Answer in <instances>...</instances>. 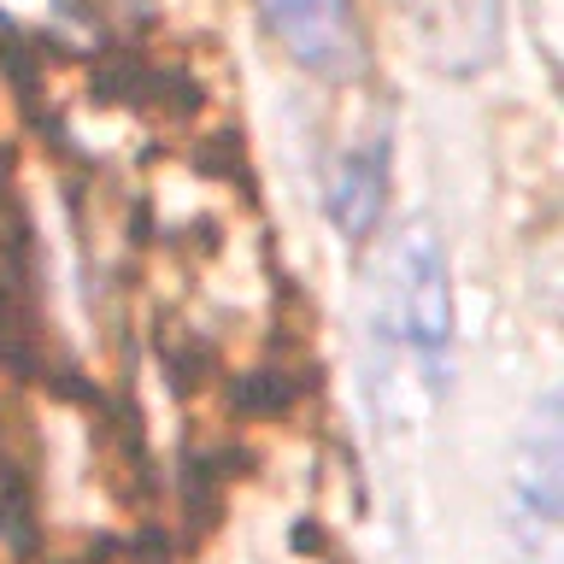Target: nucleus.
<instances>
[{"instance_id": "nucleus-1", "label": "nucleus", "mask_w": 564, "mask_h": 564, "mask_svg": "<svg viewBox=\"0 0 564 564\" xmlns=\"http://www.w3.org/2000/svg\"><path fill=\"white\" fill-rule=\"evenodd\" d=\"M382 335L405 352L417 382L430 394H447L453 382V282L435 236L412 224L388 253V289H382Z\"/></svg>"}, {"instance_id": "nucleus-2", "label": "nucleus", "mask_w": 564, "mask_h": 564, "mask_svg": "<svg viewBox=\"0 0 564 564\" xmlns=\"http://www.w3.org/2000/svg\"><path fill=\"white\" fill-rule=\"evenodd\" d=\"M564 435H558V394H541L518 435L511 458V500H506V529H511V558L518 564H558V535H564Z\"/></svg>"}, {"instance_id": "nucleus-3", "label": "nucleus", "mask_w": 564, "mask_h": 564, "mask_svg": "<svg viewBox=\"0 0 564 564\" xmlns=\"http://www.w3.org/2000/svg\"><path fill=\"white\" fill-rule=\"evenodd\" d=\"M394 12L435 77H476L506 47V0H394Z\"/></svg>"}, {"instance_id": "nucleus-4", "label": "nucleus", "mask_w": 564, "mask_h": 564, "mask_svg": "<svg viewBox=\"0 0 564 564\" xmlns=\"http://www.w3.org/2000/svg\"><path fill=\"white\" fill-rule=\"evenodd\" d=\"M264 24L282 42L294 65H306L312 77H329L341 83L365 65V47H359V24H352V7L347 0H259Z\"/></svg>"}, {"instance_id": "nucleus-5", "label": "nucleus", "mask_w": 564, "mask_h": 564, "mask_svg": "<svg viewBox=\"0 0 564 564\" xmlns=\"http://www.w3.org/2000/svg\"><path fill=\"white\" fill-rule=\"evenodd\" d=\"M382 176H388V141L377 135L365 153H352L341 159V176H335V188H329V218L347 229L352 241L370 236V224H377V212H382Z\"/></svg>"}]
</instances>
